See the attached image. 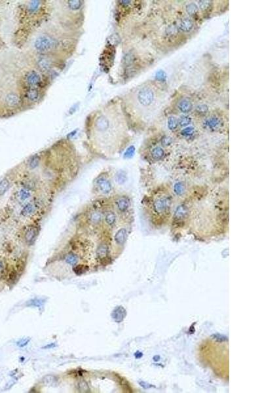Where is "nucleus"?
Instances as JSON below:
<instances>
[{
  "mask_svg": "<svg viewBox=\"0 0 262 393\" xmlns=\"http://www.w3.org/2000/svg\"><path fill=\"white\" fill-rule=\"evenodd\" d=\"M30 193L28 192L27 191H21V197L23 199H26L27 198L29 197Z\"/></svg>",
  "mask_w": 262,
  "mask_h": 393,
  "instance_id": "37",
  "label": "nucleus"
},
{
  "mask_svg": "<svg viewBox=\"0 0 262 393\" xmlns=\"http://www.w3.org/2000/svg\"><path fill=\"white\" fill-rule=\"evenodd\" d=\"M194 130H195V129L193 127H187V128L183 129L182 130V133H182V134L183 136H184V137H189V136L192 135L193 134Z\"/></svg>",
  "mask_w": 262,
  "mask_h": 393,
  "instance_id": "27",
  "label": "nucleus"
},
{
  "mask_svg": "<svg viewBox=\"0 0 262 393\" xmlns=\"http://www.w3.org/2000/svg\"><path fill=\"white\" fill-rule=\"evenodd\" d=\"M135 152V148L134 146H130L128 148V149L126 151V152L125 153V157L126 158H130L131 157H133L134 153Z\"/></svg>",
  "mask_w": 262,
  "mask_h": 393,
  "instance_id": "32",
  "label": "nucleus"
},
{
  "mask_svg": "<svg viewBox=\"0 0 262 393\" xmlns=\"http://www.w3.org/2000/svg\"><path fill=\"white\" fill-rule=\"evenodd\" d=\"M210 5V2L209 1H200L199 2V6L200 7L201 9L203 10H206L208 8H209Z\"/></svg>",
  "mask_w": 262,
  "mask_h": 393,
  "instance_id": "34",
  "label": "nucleus"
},
{
  "mask_svg": "<svg viewBox=\"0 0 262 393\" xmlns=\"http://www.w3.org/2000/svg\"><path fill=\"white\" fill-rule=\"evenodd\" d=\"M125 309H123V308H122L121 307H117V308L114 311V312L113 313V318L118 322L121 321L123 320V319L124 318V313H125Z\"/></svg>",
  "mask_w": 262,
  "mask_h": 393,
  "instance_id": "14",
  "label": "nucleus"
},
{
  "mask_svg": "<svg viewBox=\"0 0 262 393\" xmlns=\"http://www.w3.org/2000/svg\"><path fill=\"white\" fill-rule=\"evenodd\" d=\"M36 234V231L34 228L29 229L26 231V235H25V239H26V243H28L29 244H32L35 240Z\"/></svg>",
  "mask_w": 262,
  "mask_h": 393,
  "instance_id": "12",
  "label": "nucleus"
},
{
  "mask_svg": "<svg viewBox=\"0 0 262 393\" xmlns=\"http://www.w3.org/2000/svg\"><path fill=\"white\" fill-rule=\"evenodd\" d=\"M43 381L45 384H46L49 386L54 385L57 382V378L52 375H47L44 377Z\"/></svg>",
  "mask_w": 262,
  "mask_h": 393,
  "instance_id": "23",
  "label": "nucleus"
},
{
  "mask_svg": "<svg viewBox=\"0 0 262 393\" xmlns=\"http://www.w3.org/2000/svg\"><path fill=\"white\" fill-rule=\"evenodd\" d=\"M55 45L56 41L47 36H42L35 42V48L39 51H48L51 50Z\"/></svg>",
  "mask_w": 262,
  "mask_h": 393,
  "instance_id": "1",
  "label": "nucleus"
},
{
  "mask_svg": "<svg viewBox=\"0 0 262 393\" xmlns=\"http://www.w3.org/2000/svg\"><path fill=\"white\" fill-rule=\"evenodd\" d=\"M116 180L119 184H123L126 180V175L123 172H119L116 176Z\"/></svg>",
  "mask_w": 262,
  "mask_h": 393,
  "instance_id": "28",
  "label": "nucleus"
},
{
  "mask_svg": "<svg viewBox=\"0 0 262 393\" xmlns=\"http://www.w3.org/2000/svg\"><path fill=\"white\" fill-rule=\"evenodd\" d=\"M185 188L182 182H177L176 183L174 186V193L178 195H182L184 193Z\"/></svg>",
  "mask_w": 262,
  "mask_h": 393,
  "instance_id": "18",
  "label": "nucleus"
},
{
  "mask_svg": "<svg viewBox=\"0 0 262 393\" xmlns=\"http://www.w3.org/2000/svg\"><path fill=\"white\" fill-rule=\"evenodd\" d=\"M39 162V158L38 157V156H35V157H34L31 159V161H30V167H31L32 169L36 168L38 165Z\"/></svg>",
  "mask_w": 262,
  "mask_h": 393,
  "instance_id": "33",
  "label": "nucleus"
},
{
  "mask_svg": "<svg viewBox=\"0 0 262 393\" xmlns=\"http://www.w3.org/2000/svg\"><path fill=\"white\" fill-rule=\"evenodd\" d=\"M178 121L174 117H170L168 119V127L170 130H174L178 127Z\"/></svg>",
  "mask_w": 262,
  "mask_h": 393,
  "instance_id": "20",
  "label": "nucleus"
},
{
  "mask_svg": "<svg viewBox=\"0 0 262 393\" xmlns=\"http://www.w3.org/2000/svg\"><path fill=\"white\" fill-rule=\"evenodd\" d=\"M9 187V183L7 179H3L0 182V195H3L6 193Z\"/></svg>",
  "mask_w": 262,
  "mask_h": 393,
  "instance_id": "19",
  "label": "nucleus"
},
{
  "mask_svg": "<svg viewBox=\"0 0 262 393\" xmlns=\"http://www.w3.org/2000/svg\"><path fill=\"white\" fill-rule=\"evenodd\" d=\"M115 220H116V216L113 212H109L105 216V221L107 224L110 225H113L115 222Z\"/></svg>",
  "mask_w": 262,
  "mask_h": 393,
  "instance_id": "22",
  "label": "nucleus"
},
{
  "mask_svg": "<svg viewBox=\"0 0 262 393\" xmlns=\"http://www.w3.org/2000/svg\"><path fill=\"white\" fill-rule=\"evenodd\" d=\"M116 203H117L118 209L121 212L126 211L129 207V201L127 199H126L125 197L119 198L117 200Z\"/></svg>",
  "mask_w": 262,
  "mask_h": 393,
  "instance_id": "11",
  "label": "nucleus"
},
{
  "mask_svg": "<svg viewBox=\"0 0 262 393\" xmlns=\"http://www.w3.org/2000/svg\"><path fill=\"white\" fill-rule=\"evenodd\" d=\"M89 270V267L85 265H78L73 268V271L77 275H83Z\"/></svg>",
  "mask_w": 262,
  "mask_h": 393,
  "instance_id": "17",
  "label": "nucleus"
},
{
  "mask_svg": "<svg viewBox=\"0 0 262 393\" xmlns=\"http://www.w3.org/2000/svg\"><path fill=\"white\" fill-rule=\"evenodd\" d=\"M78 389L80 392H87L89 391L88 384L85 381H81L78 384Z\"/></svg>",
  "mask_w": 262,
  "mask_h": 393,
  "instance_id": "25",
  "label": "nucleus"
},
{
  "mask_svg": "<svg viewBox=\"0 0 262 393\" xmlns=\"http://www.w3.org/2000/svg\"><path fill=\"white\" fill-rule=\"evenodd\" d=\"M1 268H2V264L0 263V269H1Z\"/></svg>",
  "mask_w": 262,
  "mask_h": 393,
  "instance_id": "38",
  "label": "nucleus"
},
{
  "mask_svg": "<svg viewBox=\"0 0 262 393\" xmlns=\"http://www.w3.org/2000/svg\"><path fill=\"white\" fill-rule=\"evenodd\" d=\"M196 111L200 114H204L208 112V107L206 105H200L196 107Z\"/></svg>",
  "mask_w": 262,
  "mask_h": 393,
  "instance_id": "31",
  "label": "nucleus"
},
{
  "mask_svg": "<svg viewBox=\"0 0 262 393\" xmlns=\"http://www.w3.org/2000/svg\"><path fill=\"white\" fill-rule=\"evenodd\" d=\"M97 184L99 186L100 189L102 193L107 194L109 193L112 190V184L109 181L105 178H100L98 180Z\"/></svg>",
  "mask_w": 262,
  "mask_h": 393,
  "instance_id": "5",
  "label": "nucleus"
},
{
  "mask_svg": "<svg viewBox=\"0 0 262 393\" xmlns=\"http://www.w3.org/2000/svg\"><path fill=\"white\" fill-rule=\"evenodd\" d=\"M186 11L189 15H194L198 12V7L195 3H190L186 7Z\"/></svg>",
  "mask_w": 262,
  "mask_h": 393,
  "instance_id": "21",
  "label": "nucleus"
},
{
  "mask_svg": "<svg viewBox=\"0 0 262 393\" xmlns=\"http://www.w3.org/2000/svg\"><path fill=\"white\" fill-rule=\"evenodd\" d=\"M101 218H102L101 214H100L99 212H94L92 214L91 220L93 223L97 224V223H99L100 220H101Z\"/></svg>",
  "mask_w": 262,
  "mask_h": 393,
  "instance_id": "30",
  "label": "nucleus"
},
{
  "mask_svg": "<svg viewBox=\"0 0 262 393\" xmlns=\"http://www.w3.org/2000/svg\"><path fill=\"white\" fill-rule=\"evenodd\" d=\"M26 80L30 85H36L40 82V77L36 72H31L28 73Z\"/></svg>",
  "mask_w": 262,
  "mask_h": 393,
  "instance_id": "10",
  "label": "nucleus"
},
{
  "mask_svg": "<svg viewBox=\"0 0 262 393\" xmlns=\"http://www.w3.org/2000/svg\"><path fill=\"white\" fill-rule=\"evenodd\" d=\"M166 77H167V75L162 70H160V71L156 73V79L160 81H165Z\"/></svg>",
  "mask_w": 262,
  "mask_h": 393,
  "instance_id": "29",
  "label": "nucleus"
},
{
  "mask_svg": "<svg viewBox=\"0 0 262 393\" xmlns=\"http://www.w3.org/2000/svg\"><path fill=\"white\" fill-rule=\"evenodd\" d=\"M164 154H165L164 150L161 147H156L153 148L152 152V157L155 159H157V160L162 158L163 157Z\"/></svg>",
  "mask_w": 262,
  "mask_h": 393,
  "instance_id": "16",
  "label": "nucleus"
},
{
  "mask_svg": "<svg viewBox=\"0 0 262 393\" xmlns=\"http://www.w3.org/2000/svg\"><path fill=\"white\" fill-rule=\"evenodd\" d=\"M66 263L70 265L76 264L77 262V256L73 254H69L67 256L66 258Z\"/></svg>",
  "mask_w": 262,
  "mask_h": 393,
  "instance_id": "24",
  "label": "nucleus"
},
{
  "mask_svg": "<svg viewBox=\"0 0 262 393\" xmlns=\"http://www.w3.org/2000/svg\"><path fill=\"white\" fill-rule=\"evenodd\" d=\"M178 108L182 112L188 113L190 112L191 109H192V104H191L189 100L184 99L179 103Z\"/></svg>",
  "mask_w": 262,
  "mask_h": 393,
  "instance_id": "9",
  "label": "nucleus"
},
{
  "mask_svg": "<svg viewBox=\"0 0 262 393\" xmlns=\"http://www.w3.org/2000/svg\"><path fill=\"white\" fill-rule=\"evenodd\" d=\"M193 22L189 18L184 19L180 23V29L184 32H189L193 28Z\"/></svg>",
  "mask_w": 262,
  "mask_h": 393,
  "instance_id": "13",
  "label": "nucleus"
},
{
  "mask_svg": "<svg viewBox=\"0 0 262 393\" xmlns=\"http://www.w3.org/2000/svg\"><path fill=\"white\" fill-rule=\"evenodd\" d=\"M127 231L125 228L120 229L115 235V240L118 244H123L127 239Z\"/></svg>",
  "mask_w": 262,
  "mask_h": 393,
  "instance_id": "7",
  "label": "nucleus"
},
{
  "mask_svg": "<svg viewBox=\"0 0 262 393\" xmlns=\"http://www.w3.org/2000/svg\"><path fill=\"white\" fill-rule=\"evenodd\" d=\"M221 121L220 120L215 117H209L204 122V126L210 130H216L220 127Z\"/></svg>",
  "mask_w": 262,
  "mask_h": 393,
  "instance_id": "4",
  "label": "nucleus"
},
{
  "mask_svg": "<svg viewBox=\"0 0 262 393\" xmlns=\"http://www.w3.org/2000/svg\"><path fill=\"white\" fill-rule=\"evenodd\" d=\"M171 142H172V140H171V138L170 137H166L163 138V139L162 140V144L163 145H170L171 144Z\"/></svg>",
  "mask_w": 262,
  "mask_h": 393,
  "instance_id": "36",
  "label": "nucleus"
},
{
  "mask_svg": "<svg viewBox=\"0 0 262 393\" xmlns=\"http://www.w3.org/2000/svg\"><path fill=\"white\" fill-rule=\"evenodd\" d=\"M154 93L153 90L149 87H144L141 89L138 94V100L139 102L144 106H148L153 101Z\"/></svg>",
  "mask_w": 262,
  "mask_h": 393,
  "instance_id": "2",
  "label": "nucleus"
},
{
  "mask_svg": "<svg viewBox=\"0 0 262 393\" xmlns=\"http://www.w3.org/2000/svg\"><path fill=\"white\" fill-rule=\"evenodd\" d=\"M6 101L7 105L10 107H14L17 105L20 102L18 96L14 93H9L7 95Z\"/></svg>",
  "mask_w": 262,
  "mask_h": 393,
  "instance_id": "8",
  "label": "nucleus"
},
{
  "mask_svg": "<svg viewBox=\"0 0 262 393\" xmlns=\"http://www.w3.org/2000/svg\"><path fill=\"white\" fill-rule=\"evenodd\" d=\"M191 122V119L188 116H182L180 117L179 123L182 127H185Z\"/></svg>",
  "mask_w": 262,
  "mask_h": 393,
  "instance_id": "26",
  "label": "nucleus"
},
{
  "mask_svg": "<svg viewBox=\"0 0 262 393\" xmlns=\"http://www.w3.org/2000/svg\"><path fill=\"white\" fill-rule=\"evenodd\" d=\"M32 211H33V206L32 205L28 204L24 208L22 212L24 216H28L31 214L32 212Z\"/></svg>",
  "mask_w": 262,
  "mask_h": 393,
  "instance_id": "35",
  "label": "nucleus"
},
{
  "mask_svg": "<svg viewBox=\"0 0 262 393\" xmlns=\"http://www.w3.org/2000/svg\"><path fill=\"white\" fill-rule=\"evenodd\" d=\"M170 204V200L167 198L158 199L153 203L154 210L158 214H163L168 209Z\"/></svg>",
  "mask_w": 262,
  "mask_h": 393,
  "instance_id": "3",
  "label": "nucleus"
},
{
  "mask_svg": "<svg viewBox=\"0 0 262 393\" xmlns=\"http://www.w3.org/2000/svg\"><path fill=\"white\" fill-rule=\"evenodd\" d=\"M188 214V208L184 204L178 206L176 208L174 212V218L177 220H180L185 217Z\"/></svg>",
  "mask_w": 262,
  "mask_h": 393,
  "instance_id": "6",
  "label": "nucleus"
},
{
  "mask_svg": "<svg viewBox=\"0 0 262 393\" xmlns=\"http://www.w3.org/2000/svg\"><path fill=\"white\" fill-rule=\"evenodd\" d=\"M108 252V247L105 244H101L97 250V256L99 258H104L106 257Z\"/></svg>",
  "mask_w": 262,
  "mask_h": 393,
  "instance_id": "15",
  "label": "nucleus"
}]
</instances>
